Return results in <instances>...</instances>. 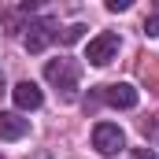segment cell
I'll list each match as a JSON object with an SVG mask.
<instances>
[{
	"label": "cell",
	"instance_id": "8fae6325",
	"mask_svg": "<svg viewBox=\"0 0 159 159\" xmlns=\"http://www.w3.org/2000/svg\"><path fill=\"white\" fill-rule=\"evenodd\" d=\"M129 7V0H107V11H126Z\"/></svg>",
	"mask_w": 159,
	"mask_h": 159
},
{
	"label": "cell",
	"instance_id": "8992f818",
	"mask_svg": "<svg viewBox=\"0 0 159 159\" xmlns=\"http://www.w3.org/2000/svg\"><path fill=\"white\" fill-rule=\"evenodd\" d=\"M11 100H15L19 111H37L41 104H44V93L37 89V81H19L11 89Z\"/></svg>",
	"mask_w": 159,
	"mask_h": 159
},
{
	"label": "cell",
	"instance_id": "6da1fadb",
	"mask_svg": "<svg viewBox=\"0 0 159 159\" xmlns=\"http://www.w3.org/2000/svg\"><path fill=\"white\" fill-rule=\"evenodd\" d=\"M96 104H111V107H122V111H129V107H137V89H133L129 81L96 85V93H89V100H85V111H89V107H96Z\"/></svg>",
	"mask_w": 159,
	"mask_h": 159
},
{
	"label": "cell",
	"instance_id": "ba28073f",
	"mask_svg": "<svg viewBox=\"0 0 159 159\" xmlns=\"http://www.w3.org/2000/svg\"><path fill=\"white\" fill-rule=\"evenodd\" d=\"M81 34H85V26L74 22V26H67V30L59 34V41H63V44H74V41H81Z\"/></svg>",
	"mask_w": 159,
	"mask_h": 159
},
{
	"label": "cell",
	"instance_id": "3957f363",
	"mask_svg": "<svg viewBox=\"0 0 159 159\" xmlns=\"http://www.w3.org/2000/svg\"><path fill=\"white\" fill-rule=\"evenodd\" d=\"M93 148L100 156H119L126 148V133H122L115 122H96L93 126Z\"/></svg>",
	"mask_w": 159,
	"mask_h": 159
},
{
	"label": "cell",
	"instance_id": "52a82bcc",
	"mask_svg": "<svg viewBox=\"0 0 159 159\" xmlns=\"http://www.w3.org/2000/svg\"><path fill=\"white\" fill-rule=\"evenodd\" d=\"M30 129V122L19 111H0V141H22Z\"/></svg>",
	"mask_w": 159,
	"mask_h": 159
},
{
	"label": "cell",
	"instance_id": "7a4b0ae2",
	"mask_svg": "<svg viewBox=\"0 0 159 159\" xmlns=\"http://www.w3.org/2000/svg\"><path fill=\"white\" fill-rule=\"evenodd\" d=\"M78 63L74 59H48V67H44V78L52 81L56 89H63L67 96H74V89H78Z\"/></svg>",
	"mask_w": 159,
	"mask_h": 159
},
{
	"label": "cell",
	"instance_id": "5b68a950",
	"mask_svg": "<svg viewBox=\"0 0 159 159\" xmlns=\"http://www.w3.org/2000/svg\"><path fill=\"white\" fill-rule=\"evenodd\" d=\"M59 37V30H56V22L52 19H30V26H26V52H44L52 41Z\"/></svg>",
	"mask_w": 159,
	"mask_h": 159
},
{
	"label": "cell",
	"instance_id": "30bf717a",
	"mask_svg": "<svg viewBox=\"0 0 159 159\" xmlns=\"http://www.w3.org/2000/svg\"><path fill=\"white\" fill-rule=\"evenodd\" d=\"M129 159H159V156L152 152V148H133V152H129Z\"/></svg>",
	"mask_w": 159,
	"mask_h": 159
},
{
	"label": "cell",
	"instance_id": "277c9868",
	"mask_svg": "<svg viewBox=\"0 0 159 159\" xmlns=\"http://www.w3.org/2000/svg\"><path fill=\"white\" fill-rule=\"evenodd\" d=\"M115 52H119V34L104 30V34H96V37L89 41V48H85V59H89L93 67H107V63L115 59Z\"/></svg>",
	"mask_w": 159,
	"mask_h": 159
},
{
	"label": "cell",
	"instance_id": "9c48e42d",
	"mask_svg": "<svg viewBox=\"0 0 159 159\" xmlns=\"http://www.w3.org/2000/svg\"><path fill=\"white\" fill-rule=\"evenodd\" d=\"M144 34L148 37H159V15H148L144 19Z\"/></svg>",
	"mask_w": 159,
	"mask_h": 159
}]
</instances>
